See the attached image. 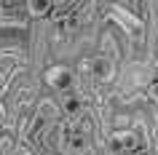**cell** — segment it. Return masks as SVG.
I'll return each instance as SVG.
<instances>
[{
  "instance_id": "8992f818",
  "label": "cell",
  "mask_w": 158,
  "mask_h": 155,
  "mask_svg": "<svg viewBox=\"0 0 158 155\" xmlns=\"http://www.w3.org/2000/svg\"><path fill=\"white\" fill-rule=\"evenodd\" d=\"M24 8L30 11V16H46L54 8V3H48V0H30V3H24Z\"/></svg>"
},
{
  "instance_id": "9c48e42d",
  "label": "cell",
  "mask_w": 158,
  "mask_h": 155,
  "mask_svg": "<svg viewBox=\"0 0 158 155\" xmlns=\"http://www.w3.org/2000/svg\"><path fill=\"white\" fill-rule=\"evenodd\" d=\"M3 118H6V107L0 104V120H3Z\"/></svg>"
},
{
  "instance_id": "30bf717a",
  "label": "cell",
  "mask_w": 158,
  "mask_h": 155,
  "mask_svg": "<svg viewBox=\"0 0 158 155\" xmlns=\"http://www.w3.org/2000/svg\"><path fill=\"white\" fill-rule=\"evenodd\" d=\"M153 96H156V102H158V86H156V88H153Z\"/></svg>"
},
{
  "instance_id": "52a82bcc",
  "label": "cell",
  "mask_w": 158,
  "mask_h": 155,
  "mask_svg": "<svg viewBox=\"0 0 158 155\" xmlns=\"http://www.w3.org/2000/svg\"><path fill=\"white\" fill-rule=\"evenodd\" d=\"M62 110H64L67 115H81V112H83V102H81V96L70 94V96L62 99Z\"/></svg>"
},
{
  "instance_id": "277c9868",
  "label": "cell",
  "mask_w": 158,
  "mask_h": 155,
  "mask_svg": "<svg viewBox=\"0 0 158 155\" xmlns=\"http://www.w3.org/2000/svg\"><path fill=\"white\" fill-rule=\"evenodd\" d=\"M113 16H115V22H118V24H123V30H126V32H131V35L142 32V22H139L137 16H131L129 11H123L121 6H113Z\"/></svg>"
},
{
  "instance_id": "8fae6325",
  "label": "cell",
  "mask_w": 158,
  "mask_h": 155,
  "mask_svg": "<svg viewBox=\"0 0 158 155\" xmlns=\"http://www.w3.org/2000/svg\"><path fill=\"white\" fill-rule=\"evenodd\" d=\"M156 147H158V128H156Z\"/></svg>"
},
{
  "instance_id": "6da1fadb",
  "label": "cell",
  "mask_w": 158,
  "mask_h": 155,
  "mask_svg": "<svg viewBox=\"0 0 158 155\" xmlns=\"http://www.w3.org/2000/svg\"><path fill=\"white\" fill-rule=\"evenodd\" d=\"M46 83H48L51 88H59V91H67L73 86V72H70V67L64 64H54L46 70Z\"/></svg>"
},
{
  "instance_id": "ba28073f",
  "label": "cell",
  "mask_w": 158,
  "mask_h": 155,
  "mask_svg": "<svg viewBox=\"0 0 158 155\" xmlns=\"http://www.w3.org/2000/svg\"><path fill=\"white\" fill-rule=\"evenodd\" d=\"M134 155H150L148 150H134Z\"/></svg>"
},
{
  "instance_id": "7a4b0ae2",
  "label": "cell",
  "mask_w": 158,
  "mask_h": 155,
  "mask_svg": "<svg viewBox=\"0 0 158 155\" xmlns=\"http://www.w3.org/2000/svg\"><path fill=\"white\" fill-rule=\"evenodd\" d=\"M89 70H91L94 80H99V83H110L115 78V64H113L110 56H94L89 62Z\"/></svg>"
},
{
  "instance_id": "5b68a950",
  "label": "cell",
  "mask_w": 158,
  "mask_h": 155,
  "mask_svg": "<svg viewBox=\"0 0 158 155\" xmlns=\"http://www.w3.org/2000/svg\"><path fill=\"white\" fill-rule=\"evenodd\" d=\"M56 118V107H54V102H40V107H38V118H35V126L38 128H43V123L46 120H54Z\"/></svg>"
},
{
  "instance_id": "3957f363",
  "label": "cell",
  "mask_w": 158,
  "mask_h": 155,
  "mask_svg": "<svg viewBox=\"0 0 158 155\" xmlns=\"http://www.w3.org/2000/svg\"><path fill=\"white\" fill-rule=\"evenodd\" d=\"M110 145H113V150H118V153H134V150H139L137 134H134L131 128H121V131H115V134L110 137Z\"/></svg>"
}]
</instances>
